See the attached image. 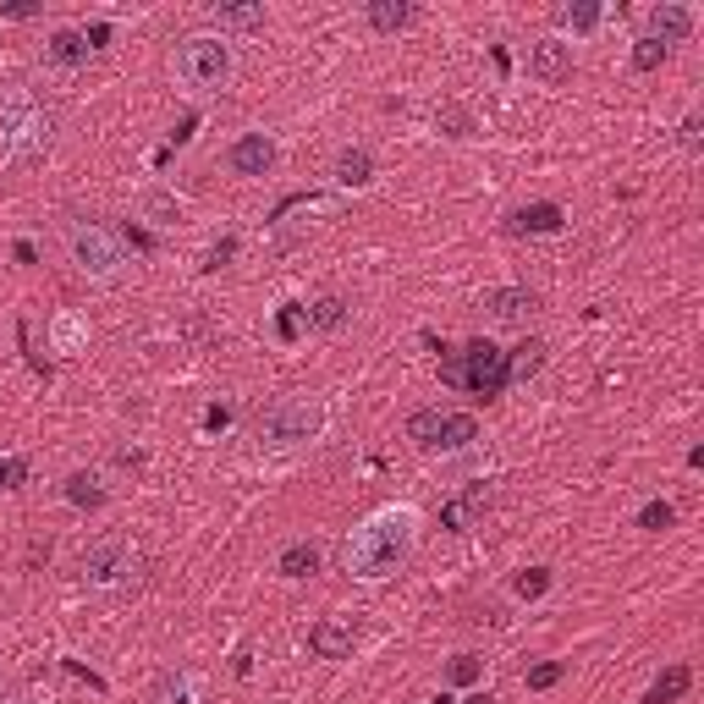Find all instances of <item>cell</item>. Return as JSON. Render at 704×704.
<instances>
[{
    "label": "cell",
    "mask_w": 704,
    "mask_h": 704,
    "mask_svg": "<svg viewBox=\"0 0 704 704\" xmlns=\"http://www.w3.org/2000/svg\"><path fill=\"white\" fill-rule=\"evenodd\" d=\"M275 572H281V578H314V572H319V545H314V539L286 545L281 561H275Z\"/></svg>",
    "instance_id": "cell-20"
},
{
    "label": "cell",
    "mask_w": 704,
    "mask_h": 704,
    "mask_svg": "<svg viewBox=\"0 0 704 704\" xmlns=\"http://www.w3.org/2000/svg\"><path fill=\"white\" fill-rule=\"evenodd\" d=\"M693 6H682V0H660L655 11H649V39H660V44H682L693 33Z\"/></svg>",
    "instance_id": "cell-12"
},
{
    "label": "cell",
    "mask_w": 704,
    "mask_h": 704,
    "mask_svg": "<svg viewBox=\"0 0 704 704\" xmlns=\"http://www.w3.org/2000/svg\"><path fill=\"white\" fill-rule=\"evenodd\" d=\"M523 600H539V594L550 589V567H528V572H517V583H512Z\"/></svg>",
    "instance_id": "cell-33"
},
{
    "label": "cell",
    "mask_w": 704,
    "mask_h": 704,
    "mask_svg": "<svg viewBox=\"0 0 704 704\" xmlns=\"http://www.w3.org/2000/svg\"><path fill=\"white\" fill-rule=\"evenodd\" d=\"M435 704H451V699H446V693H440V699H435Z\"/></svg>",
    "instance_id": "cell-48"
},
{
    "label": "cell",
    "mask_w": 704,
    "mask_h": 704,
    "mask_svg": "<svg viewBox=\"0 0 704 704\" xmlns=\"http://www.w3.org/2000/svg\"><path fill=\"white\" fill-rule=\"evenodd\" d=\"M352 644H358V627L352 622H314V633H308V649L319 660H347Z\"/></svg>",
    "instance_id": "cell-15"
},
{
    "label": "cell",
    "mask_w": 704,
    "mask_h": 704,
    "mask_svg": "<svg viewBox=\"0 0 704 704\" xmlns=\"http://www.w3.org/2000/svg\"><path fill=\"white\" fill-rule=\"evenodd\" d=\"M363 17H369V28H374V33H402L407 22L418 17V11L407 6V0H374V6L363 11Z\"/></svg>",
    "instance_id": "cell-25"
},
{
    "label": "cell",
    "mask_w": 704,
    "mask_h": 704,
    "mask_svg": "<svg viewBox=\"0 0 704 704\" xmlns=\"http://www.w3.org/2000/svg\"><path fill=\"white\" fill-rule=\"evenodd\" d=\"M231 77V44L215 33H193V39L176 44V83L193 88V94H215Z\"/></svg>",
    "instance_id": "cell-6"
},
{
    "label": "cell",
    "mask_w": 704,
    "mask_h": 704,
    "mask_svg": "<svg viewBox=\"0 0 704 704\" xmlns=\"http://www.w3.org/2000/svg\"><path fill=\"white\" fill-rule=\"evenodd\" d=\"M0 17L22 22V17H39V6H33V0H17V6H0Z\"/></svg>",
    "instance_id": "cell-40"
},
{
    "label": "cell",
    "mask_w": 704,
    "mask_h": 704,
    "mask_svg": "<svg viewBox=\"0 0 704 704\" xmlns=\"http://www.w3.org/2000/svg\"><path fill=\"white\" fill-rule=\"evenodd\" d=\"M528 72L539 77V83H567L572 77V44L567 39H539L534 50H528Z\"/></svg>",
    "instance_id": "cell-11"
},
{
    "label": "cell",
    "mask_w": 704,
    "mask_h": 704,
    "mask_svg": "<svg viewBox=\"0 0 704 704\" xmlns=\"http://www.w3.org/2000/svg\"><path fill=\"white\" fill-rule=\"evenodd\" d=\"M138 567H143V556L127 534H105L83 550V583L88 589H121V583L138 578Z\"/></svg>",
    "instance_id": "cell-8"
},
{
    "label": "cell",
    "mask_w": 704,
    "mask_h": 704,
    "mask_svg": "<svg viewBox=\"0 0 704 704\" xmlns=\"http://www.w3.org/2000/svg\"><path fill=\"white\" fill-rule=\"evenodd\" d=\"M66 671H72V677H83V682H88V688H105V677H94V671H88V666H83V660H66Z\"/></svg>",
    "instance_id": "cell-42"
},
{
    "label": "cell",
    "mask_w": 704,
    "mask_h": 704,
    "mask_svg": "<svg viewBox=\"0 0 704 704\" xmlns=\"http://www.w3.org/2000/svg\"><path fill=\"white\" fill-rule=\"evenodd\" d=\"M407 440L418 451H468L479 440V418L473 413H440V407H418L407 418Z\"/></svg>",
    "instance_id": "cell-7"
},
{
    "label": "cell",
    "mask_w": 704,
    "mask_h": 704,
    "mask_svg": "<svg viewBox=\"0 0 704 704\" xmlns=\"http://www.w3.org/2000/svg\"><path fill=\"white\" fill-rule=\"evenodd\" d=\"M11 253H17V264H39V253H33V242H17V248H11Z\"/></svg>",
    "instance_id": "cell-45"
},
{
    "label": "cell",
    "mask_w": 704,
    "mask_h": 704,
    "mask_svg": "<svg viewBox=\"0 0 704 704\" xmlns=\"http://www.w3.org/2000/svg\"><path fill=\"white\" fill-rule=\"evenodd\" d=\"M28 484V457H17V451H0V495L6 490H22Z\"/></svg>",
    "instance_id": "cell-29"
},
{
    "label": "cell",
    "mask_w": 704,
    "mask_h": 704,
    "mask_svg": "<svg viewBox=\"0 0 704 704\" xmlns=\"http://www.w3.org/2000/svg\"><path fill=\"white\" fill-rule=\"evenodd\" d=\"M226 165H231L237 176H270V171H275V143H270V132H242V138H231Z\"/></svg>",
    "instance_id": "cell-10"
},
{
    "label": "cell",
    "mask_w": 704,
    "mask_h": 704,
    "mask_svg": "<svg viewBox=\"0 0 704 704\" xmlns=\"http://www.w3.org/2000/svg\"><path fill=\"white\" fill-rule=\"evenodd\" d=\"M545 341H523V347H512V352H506V380H534V374L539 369H545Z\"/></svg>",
    "instance_id": "cell-24"
},
{
    "label": "cell",
    "mask_w": 704,
    "mask_h": 704,
    "mask_svg": "<svg viewBox=\"0 0 704 704\" xmlns=\"http://www.w3.org/2000/svg\"><path fill=\"white\" fill-rule=\"evenodd\" d=\"M413 545H418V512L413 506H380V512H369L363 523L347 528V539H341V567L363 583H380L413 556Z\"/></svg>",
    "instance_id": "cell-1"
},
{
    "label": "cell",
    "mask_w": 704,
    "mask_h": 704,
    "mask_svg": "<svg viewBox=\"0 0 704 704\" xmlns=\"http://www.w3.org/2000/svg\"><path fill=\"white\" fill-rule=\"evenodd\" d=\"M688 688H693V671H688V666H666L655 682H649V693H644L638 704H677Z\"/></svg>",
    "instance_id": "cell-19"
},
{
    "label": "cell",
    "mask_w": 704,
    "mask_h": 704,
    "mask_svg": "<svg viewBox=\"0 0 704 704\" xmlns=\"http://www.w3.org/2000/svg\"><path fill=\"white\" fill-rule=\"evenodd\" d=\"M143 209H149L160 226H171V220H176V198H165V193H149V198H143Z\"/></svg>",
    "instance_id": "cell-36"
},
{
    "label": "cell",
    "mask_w": 704,
    "mask_h": 704,
    "mask_svg": "<svg viewBox=\"0 0 704 704\" xmlns=\"http://www.w3.org/2000/svg\"><path fill=\"white\" fill-rule=\"evenodd\" d=\"M561 677H567V666H561V660H539V666H528V688H534V693H545V688H556V682Z\"/></svg>",
    "instance_id": "cell-30"
},
{
    "label": "cell",
    "mask_w": 704,
    "mask_h": 704,
    "mask_svg": "<svg viewBox=\"0 0 704 704\" xmlns=\"http://www.w3.org/2000/svg\"><path fill=\"white\" fill-rule=\"evenodd\" d=\"M495 506V484H468L462 495H451V501H440V528H451V534H468V528H479V517Z\"/></svg>",
    "instance_id": "cell-9"
},
{
    "label": "cell",
    "mask_w": 704,
    "mask_h": 704,
    "mask_svg": "<svg viewBox=\"0 0 704 704\" xmlns=\"http://www.w3.org/2000/svg\"><path fill=\"white\" fill-rule=\"evenodd\" d=\"M297 325H303V314H297V303H286L281 314H275V336H281V341H297Z\"/></svg>",
    "instance_id": "cell-37"
},
{
    "label": "cell",
    "mask_w": 704,
    "mask_h": 704,
    "mask_svg": "<svg viewBox=\"0 0 704 704\" xmlns=\"http://www.w3.org/2000/svg\"><path fill=\"white\" fill-rule=\"evenodd\" d=\"M561 204H523V209H512V215H506V231H512V237H545V231H561Z\"/></svg>",
    "instance_id": "cell-14"
},
{
    "label": "cell",
    "mask_w": 704,
    "mask_h": 704,
    "mask_svg": "<svg viewBox=\"0 0 704 704\" xmlns=\"http://www.w3.org/2000/svg\"><path fill=\"white\" fill-rule=\"evenodd\" d=\"M66 248H72V264L88 281L110 286V281L127 275V242H121V231L99 226V220H83V215L66 220Z\"/></svg>",
    "instance_id": "cell-3"
},
{
    "label": "cell",
    "mask_w": 704,
    "mask_h": 704,
    "mask_svg": "<svg viewBox=\"0 0 704 704\" xmlns=\"http://www.w3.org/2000/svg\"><path fill=\"white\" fill-rule=\"evenodd\" d=\"M660 61H666V44H660V39H649V33H644V39H633V66H638V72H655Z\"/></svg>",
    "instance_id": "cell-32"
},
{
    "label": "cell",
    "mask_w": 704,
    "mask_h": 704,
    "mask_svg": "<svg viewBox=\"0 0 704 704\" xmlns=\"http://www.w3.org/2000/svg\"><path fill=\"white\" fill-rule=\"evenodd\" d=\"M330 407L319 396H275L259 418H253V440L264 451H292V446H308V440L325 429Z\"/></svg>",
    "instance_id": "cell-2"
},
{
    "label": "cell",
    "mask_w": 704,
    "mask_h": 704,
    "mask_svg": "<svg viewBox=\"0 0 704 704\" xmlns=\"http://www.w3.org/2000/svg\"><path fill=\"white\" fill-rule=\"evenodd\" d=\"M435 127L446 132V138H473V132H479V127H473V110L457 105V99H446V105L435 110Z\"/></svg>",
    "instance_id": "cell-28"
},
{
    "label": "cell",
    "mask_w": 704,
    "mask_h": 704,
    "mask_svg": "<svg viewBox=\"0 0 704 704\" xmlns=\"http://www.w3.org/2000/svg\"><path fill=\"white\" fill-rule=\"evenodd\" d=\"M50 341H55V352H83V347H88V325H83V314L61 308V314L50 319Z\"/></svg>",
    "instance_id": "cell-22"
},
{
    "label": "cell",
    "mask_w": 704,
    "mask_h": 704,
    "mask_svg": "<svg viewBox=\"0 0 704 704\" xmlns=\"http://www.w3.org/2000/svg\"><path fill=\"white\" fill-rule=\"evenodd\" d=\"M160 704H204V677L198 671H171L160 682Z\"/></svg>",
    "instance_id": "cell-26"
},
{
    "label": "cell",
    "mask_w": 704,
    "mask_h": 704,
    "mask_svg": "<svg viewBox=\"0 0 704 704\" xmlns=\"http://www.w3.org/2000/svg\"><path fill=\"white\" fill-rule=\"evenodd\" d=\"M66 501H72L77 512H99V506H105V484H99L94 473H72V479H66Z\"/></svg>",
    "instance_id": "cell-27"
},
{
    "label": "cell",
    "mask_w": 704,
    "mask_h": 704,
    "mask_svg": "<svg viewBox=\"0 0 704 704\" xmlns=\"http://www.w3.org/2000/svg\"><path fill=\"white\" fill-rule=\"evenodd\" d=\"M462 704H495V699H490V693H468Z\"/></svg>",
    "instance_id": "cell-47"
},
{
    "label": "cell",
    "mask_w": 704,
    "mask_h": 704,
    "mask_svg": "<svg viewBox=\"0 0 704 704\" xmlns=\"http://www.w3.org/2000/svg\"><path fill=\"white\" fill-rule=\"evenodd\" d=\"M556 22L567 33H594L605 22V6L600 0H567V6H556Z\"/></svg>",
    "instance_id": "cell-21"
},
{
    "label": "cell",
    "mask_w": 704,
    "mask_h": 704,
    "mask_svg": "<svg viewBox=\"0 0 704 704\" xmlns=\"http://www.w3.org/2000/svg\"><path fill=\"white\" fill-rule=\"evenodd\" d=\"M231 424V407H209V413H204V429H209V435H215V429H226Z\"/></svg>",
    "instance_id": "cell-41"
},
{
    "label": "cell",
    "mask_w": 704,
    "mask_h": 704,
    "mask_svg": "<svg viewBox=\"0 0 704 704\" xmlns=\"http://www.w3.org/2000/svg\"><path fill=\"white\" fill-rule=\"evenodd\" d=\"M209 17H215L220 39H226V33H259L270 22V11L264 6H209Z\"/></svg>",
    "instance_id": "cell-16"
},
{
    "label": "cell",
    "mask_w": 704,
    "mask_h": 704,
    "mask_svg": "<svg viewBox=\"0 0 704 704\" xmlns=\"http://www.w3.org/2000/svg\"><path fill=\"white\" fill-rule=\"evenodd\" d=\"M297 314L308 319V330H325V336H330V330H341V325H347V303H341L336 292L314 297V303H297Z\"/></svg>",
    "instance_id": "cell-17"
},
{
    "label": "cell",
    "mask_w": 704,
    "mask_h": 704,
    "mask_svg": "<svg viewBox=\"0 0 704 704\" xmlns=\"http://www.w3.org/2000/svg\"><path fill=\"white\" fill-rule=\"evenodd\" d=\"M121 242H132V248H138V253H149V248H154V237H149V231H143V226H132V220H127V226H121Z\"/></svg>",
    "instance_id": "cell-39"
},
{
    "label": "cell",
    "mask_w": 704,
    "mask_h": 704,
    "mask_svg": "<svg viewBox=\"0 0 704 704\" xmlns=\"http://www.w3.org/2000/svg\"><path fill=\"white\" fill-rule=\"evenodd\" d=\"M55 138V116L39 105L33 94H11L0 99V149L6 154H22V160H33V154H44Z\"/></svg>",
    "instance_id": "cell-5"
},
{
    "label": "cell",
    "mask_w": 704,
    "mask_h": 704,
    "mask_svg": "<svg viewBox=\"0 0 704 704\" xmlns=\"http://www.w3.org/2000/svg\"><path fill=\"white\" fill-rule=\"evenodd\" d=\"M479 671H484V660H479V655H457V660H451V671H446V677L457 682V688H468V682H479Z\"/></svg>",
    "instance_id": "cell-34"
},
{
    "label": "cell",
    "mask_w": 704,
    "mask_h": 704,
    "mask_svg": "<svg viewBox=\"0 0 704 704\" xmlns=\"http://www.w3.org/2000/svg\"><path fill=\"white\" fill-rule=\"evenodd\" d=\"M440 380L446 385H457V391H473V396H501L506 385V352L495 347V341H468L462 352H440Z\"/></svg>",
    "instance_id": "cell-4"
},
{
    "label": "cell",
    "mask_w": 704,
    "mask_h": 704,
    "mask_svg": "<svg viewBox=\"0 0 704 704\" xmlns=\"http://www.w3.org/2000/svg\"><path fill=\"white\" fill-rule=\"evenodd\" d=\"M17 704H55V699H50V693H22Z\"/></svg>",
    "instance_id": "cell-46"
},
{
    "label": "cell",
    "mask_w": 704,
    "mask_h": 704,
    "mask_svg": "<svg viewBox=\"0 0 704 704\" xmlns=\"http://www.w3.org/2000/svg\"><path fill=\"white\" fill-rule=\"evenodd\" d=\"M484 308H490V319H501V325H523L539 308V297L528 292V286H495V292H484Z\"/></svg>",
    "instance_id": "cell-13"
},
{
    "label": "cell",
    "mask_w": 704,
    "mask_h": 704,
    "mask_svg": "<svg viewBox=\"0 0 704 704\" xmlns=\"http://www.w3.org/2000/svg\"><path fill=\"white\" fill-rule=\"evenodd\" d=\"M83 39H88V50H99V44H105V39H110V28H105V22H94V28H88V33H83Z\"/></svg>",
    "instance_id": "cell-43"
},
{
    "label": "cell",
    "mask_w": 704,
    "mask_h": 704,
    "mask_svg": "<svg viewBox=\"0 0 704 704\" xmlns=\"http://www.w3.org/2000/svg\"><path fill=\"white\" fill-rule=\"evenodd\" d=\"M677 523V506L671 501H649L644 512H638V528H649V534H660V528H671Z\"/></svg>",
    "instance_id": "cell-31"
},
{
    "label": "cell",
    "mask_w": 704,
    "mask_h": 704,
    "mask_svg": "<svg viewBox=\"0 0 704 704\" xmlns=\"http://www.w3.org/2000/svg\"><path fill=\"white\" fill-rule=\"evenodd\" d=\"M336 182L341 187H369L374 182V154L369 149H341L336 154Z\"/></svg>",
    "instance_id": "cell-23"
},
{
    "label": "cell",
    "mask_w": 704,
    "mask_h": 704,
    "mask_svg": "<svg viewBox=\"0 0 704 704\" xmlns=\"http://www.w3.org/2000/svg\"><path fill=\"white\" fill-rule=\"evenodd\" d=\"M699 127H704V121L699 116H682V127H677V143H682V149H699Z\"/></svg>",
    "instance_id": "cell-38"
},
{
    "label": "cell",
    "mask_w": 704,
    "mask_h": 704,
    "mask_svg": "<svg viewBox=\"0 0 704 704\" xmlns=\"http://www.w3.org/2000/svg\"><path fill=\"white\" fill-rule=\"evenodd\" d=\"M193 127H198V116H182V127L171 132V143H187V138H193Z\"/></svg>",
    "instance_id": "cell-44"
},
{
    "label": "cell",
    "mask_w": 704,
    "mask_h": 704,
    "mask_svg": "<svg viewBox=\"0 0 704 704\" xmlns=\"http://www.w3.org/2000/svg\"><path fill=\"white\" fill-rule=\"evenodd\" d=\"M231 259H237V237H220L215 248L204 253V270H226Z\"/></svg>",
    "instance_id": "cell-35"
},
{
    "label": "cell",
    "mask_w": 704,
    "mask_h": 704,
    "mask_svg": "<svg viewBox=\"0 0 704 704\" xmlns=\"http://www.w3.org/2000/svg\"><path fill=\"white\" fill-rule=\"evenodd\" d=\"M44 55H50L55 66H83L94 50H88V39L77 28H55L50 39H44Z\"/></svg>",
    "instance_id": "cell-18"
}]
</instances>
